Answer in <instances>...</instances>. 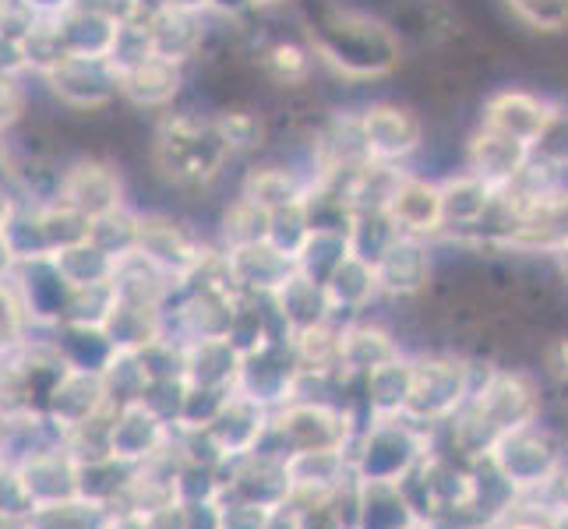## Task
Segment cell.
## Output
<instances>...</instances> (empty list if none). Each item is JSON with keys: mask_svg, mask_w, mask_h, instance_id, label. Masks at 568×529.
<instances>
[{"mask_svg": "<svg viewBox=\"0 0 568 529\" xmlns=\"http://www.w3.org/2000/svg\"><path fill=\"white\" fill-rule=\"evenodd\" d=\"M487 462L498 469L501 480L513 487L519 498L540 495L544 487L555 480L558 469L565 466V459L558 452V441L540 427V420L505 430V435L491 445V452H487Z\"/></svg>", "mask_w": 568, "mask_h": 529, "instance_id": "5b68a950", "label": "cell"}, {"mask_svg": "<svg viewBox=\"0 0 568 529\" xmlns=\"http://www.w3.org/2000/svg\"><path fill=\"white\" fill-rule=\"evenodd\" d=\"M399 343L388 328L375 322H343L339 332V375L346 378H364L375 367L388 364L392 357H399Z\"/></svg>", "mask_w": 568, "mask_h": 529, "instance_id": "4316f807", "label": "cell"}, {"mask_svg": "<svg viewBox=\"0 0 568 529\" xmlns=\"http://www.w3.org/2000/svg\"><path fill=\"white\" fill-rule=\"evenodd\" d=\"M385 212L399 233L409 237H442L445 233V208H442V181H427L420 173H403L396 187H392Z\"/></svg>", "mask_w": 568, "mask_h": 529, "instance_id": "2e32d148", "label": "cell"}, {"mask_svg": "<svg viewBox=\"0 0 568 529\" xmlns=\"http://www.w3.org/2000/svg\"><path fill=\"white\" fill-rule=\"evenodd\" d=\"M551 254H555V262H558V268H561V276L568 279V237H565Z\"/></svg>", "mask_w": 568, "mask_h": 529, "instance_id": "11a10c76", "label": "cell"}, {"mask_svg": "<svg viewBox=\"0 0 568 529\" xmlns=\"http://www.w3.org/2000/svg\"><path fill=\"white\" fill-rule=\"evenodd\" d=\"M424 519L409 505L399 484L357 477V519L354 529H414Z\"/></svg>", "mask_w": 568, "mask_h": 529, "instance_id": "83f0119b", "label": "cell"}, {"mask_svg": "<svg viewBox=\"0 0 568 529\" xmlns=\"http://www.w3.org/2000/svg\"><path fill=\"white\" fill-rule=\"evenodd\" d=\"M414 367L406 353L392 357L388 364L375 367L364 375V403L367 417H403L409 406V391H414Z\"/></svg>", "mask_w": 568, "mask_h": 529, "instance_id": "4dcf8cb0", "label": "cell"}, {"mask_svg": "<svg viewBox=\"0 0 568 529\" xmlns=\"http://www.w3.org/2000/svg\"><path fill=\"white\" fill-rule=\"evenodd\" d=\"M113 403H110V391L103 382V370H78L68 367V375L53 385L50 399L43 406V414L50 417V424L61 430V438L68 430L82 427L89 420H95L100 414H106Z\"/></svg>", "mask_w": 568, "mask_h": 529, "instance_id": "e0dca14e", "label": "cell"}, {"mask_svg": "<svg viewBox=\"0 0 568 529\" xmlns=\"http://www.w3.org/2000/svg\"><path fill=\"white\" fill-rule=\"evenodd\" d=\"M466 406L501 438L505 430L526 427L540 420V388L523 370H487V378L477 382L474 396Z\"/></svg>", "mask_w": 568, "mask_h": 529, "instance_id": "ba28073f", "label": "cell"}, {"mask_svg": "<svg viewBox=\"0 0 568 529\" xmlns=\"http://www.w3.org/2000/svg\"><path fill=\"white\" fill-rule=\"evenodd\" d=\"M325 293L332 301V311H336V318L343 315H361V311L378 297L382 286H378V276H375V265L361 254L349 251V258L332 272V279L325 283Z\"/></svg>", "mask_w": 568, "mask_h": 529, "instance_id": "1f68e13d", "label": "cell"}, {"mask_svg": "<svg viewBox=\"0 0 568 529\" xmlns=\"http://www.w3.org/2000/svg\"><path fill=\"white\" fill-rule=\"evenodd\" d=\"M349 233L343 230H311V237L297 251V272L315 283H328L332 272H336L349 258Z\"/></svg>", "mask_w": 568, "mask_h": 529, "instance_id": "8d00e7d4", "label": "cell"}, {"mask_svg": "<svg viewBox=\"0 0 568 529\" xmlns=\"http://www.w3.org/2000/svg\"><path fill=\"white\" fill-rule=\"evenodd\" d=\"M11 466L18 469V477H22L36 508L57 505V501H71V498L82 495V491H78V459L68 452L64 441L36 448V452L22 456Z\"/></svg>", "mask_w": 568, "mask_h": 529, "instance_id": "ac0fdd59", "label": "cell"}, {"mask_svg": "<svg viewBox=\"0 0 568 529\" xmlns=\"http://www.w3.org/2000/svg\"><path fill=\"white\" fill-rule=\"evenodd\" d=\"M272 516H276L272 508H262L254 501L230 495L220 498V529H268Z\"/></svg>", "mask_w": 568, "mask_h": 529, "instance_id": "c3c4849f", "label": "cell"}, {"mask_svg": "<svg viewBox=\"0 0 568 529\" xmlns=\"http://www.w3.org/2000/svg\"><path fill=\"white\" fill-rule=\"evenodd\" d=\"M103 328L116 349L139 353L152 339H160L163 332H170V322H166V311H160V307H145V304H131V301L116 297V307L110 311Z\"/></svg>", "mask_w": 568, "mask_h": 529, "instance_id": "d6a6232c", "label": "cell"}, {"mask_svg": "<svg viewBox=\"0 0 568 529\" xmlns=\"http://www.w3.org/2000/svg\"><path fill=\"white\" fill-rule=\"evenodd\" d=\"M272 427V406L258 403L247 391L233 388L230 399L223 403V409L215 414V420L209 424L205 435L212 438L215 452H220L226 462L244 459L251 452H258L265 435Z\"/></svg>", "mask_w": 568, "mask_h": 529, "instance_id": "4fadbf2b", "label": "cell"}, {"mask_svg": "<svg viewBox=\"0 0 568 529\" xmlns=\"http://www.w3.org/2000/svg\"><path fill=\"white\" fill-rule=\"evenodd\" d=\"M247 4H251V11H272V8L290 4V0H247Z\"/></svg>", "mask_w": 568, "mask_h": 529, "instance_id": "9f6ffc18", "label": "cell"}, {"mask_svg": "<svg viewBox=\"0 0 568 529\" xmlns=\"http://www.w3.org/2000/svg\"><path fill=\"white\" fill-rule=\"evenodd\" d=\"M89 241L95 247H103L110 258H121V254L142 244V212L121 205L106 215H95L89 223Z\"/></svg>", "mask_w": 568, "mask_h": 529, "instance_id": "ab89813d", "label": "cell"}, {"mask_svg": "<svg viewBox=\"0 0 568 529\" xmlns=\"http://www.w3.org/2000/svg\"><path fill=\"white\" fill-rule=\"evenodd\" d=\"M498 199V187L480 181L477 173H456L442 181V208H445V233L453 237H474V230L484 223Z\"/></svg>", "mask_w": 568, "mask_h": 529, "instance_id": "d4e9b609", "label": "cell"}, {"mask_svg": "<svg viewBox=\"0 0 568 529\" xmlns=\"http://www.w3.org/2000/svg\"><path fill=\"white\" fill-rule=\"evenodd\" d=\"M378 286L388 297H414L430 283V247L424 237L399 233L375 262Z\"/></svg>", "mask_w": 568, "mask_h": 529, "instance_id": "cb8c5ba5", "label": "cell"}, {"mask_svg": "<svg viewBox=\"0 0 568 529\" xmlns=\"http://www.w3.org/2000/svg\"><path fill=\"white\" fill-rule=\"evenodd\" d=\"M474 367L463 357L453 353H435V357H420L414 367V391H409L406 417L442 427L445 420H453L466 399L474 396Z\"/></svg>", "mask_w": 568, "mask_h": 529, "instance_id": "8992f818", "label": "cell"}, {"mask_svg": "<svg viewBox=\"0 0 568 529\" xmlns=\"http://www.w3.org/2000/svg\"><path fill=\"white\" fill-rule=\"evenodd\" d=\"M131 477H134V466L113 456L95 459V462H78V491H82V498L110 505L113 512L121 508Z\"/></svg>", "mask_w": 568, "mask_h": 529, "instance_id": "d590c367", "label": "cell"}, {"mask_svg": "<svg viewBox=\"0 0 568 529\" xmlns=\"http://www.w3.org/2000/svg\"><path fill=\"white\" fill-rule=\"evenodd\" d=\"M523 26L537 32H565L568 29V0H505Z\"/></svg>", "mask_w": 568, "mask_h": 529, "instance_id": "bcb514c9", "label": "cell"}, {"mask_svg": "<svg viewBox=\"0 0 568 529\" xmlns=\"http://www.w3.org/2000/svg\"><path fill=\"white\" fill-rule=\"evenodd\" d=\"M36 512V505L26 491L22 477H18V469L8 462L0 469V516L4 519H29Z\"/></svg>", "mask_w": 568, "mask_h": 529, "instance_id": "681fc988", "label": "cell"}, {"mask_svg": "<svg viewBox=\"0 0 568 529\" xmlns=\"http://www.w3.org/2000/svg\"><path fill=\"white\" fill-rule=\"evenodd\" d=\"M427 424L403 417H367L354 445V474L361 480H388L399 484L424 456H430Z\"/></svg>", "mask_w": 568, "mask_h": 529, "instance_id": "277c9868", "label": "cell"}, {"mask_svg": "<svg viewBox=\"0 0 568 529\" xmlns=\"http://www.w3.org/2000/svg\"><path fill=\"white\" fill-rule=\"evenodd\" d=\"M187 529H220V498L212 501H181Z\"/></svg>", "mask_w": 568, "mask_h": 529, "instance_id": "816d5d0a", "label": "cell"}, {"mask_svg": "<svg viewBox=\"0 0 568 529\" xmlns=\"http://www.w3.org/2000/svg\"><path fill=\"white\" fill-rule=\"evenodd\" d=\"M29 92L18 82V74H0V131L11 134L18 124L26 121Z\"/></svg>", "mask_w": 568, "mask_h": 529, "instance_id": "f907efd6", "label": "cell"}, {"mask_svg": "<svg viewBox=\"0 0 568 529\" xmlns=\"http://www.w3.org/2000/svg\"><path fill=\"white\" fill-rule=\"evenodd\" d=\"M139 247L149 254V258L160 262L181 286L215 254L199 233L163 212L142 215V244Z\"/></svg>", "mask_w": 568, "mask_h": 529, "instance_id": "8fae6325", "label": "cell"}, {"mask_svg": "<svg viewBox=\"0 0 568 529\" xmlns=\"http://www.w3.org/2000/svg\"><path fill=\"white\" fill-rule=\"evenodd\" d=\"M113 307H116L113 279L110 283H92V286H74V289H68L61 325H92V328H103Z\"/></svg>", "mask_w": 568, "mask_h": 529, "instance_id": "b9f144b4", "label": "cell"}, {"mask_svg": "<svg viewBox=\"0 0 568 529\" xmlns=\"http://www.w3.org/2000/svg\"><path fill=\"white\" fill-rule=\"evenodd\" d=\"M184 89V64L152 53L142 64L121 71V100L134 110H170Z\"/></svg>", "mask_w": 568, "mask_h": 529, "instance_id": "603a6c76", "label": "cell"}, {"mask_svg": "<svg viewBox=\"0 0 568 529\" xmlns=\"http://www.w3.org/2000/svg\"><path fill=\"white\" fill-rule=\"evenodd\" d=\"M297 382H301V364L290 339H268L265 346L244 357L237 388L276 409L297 396Z\"/></svg>", "mask_w": 568, "mask_h": 529, "instance_id": "5bb4252c", "label": "cell"}, {"mask_svg": "<svg viewBox=\"0 0 568 529\" xmlns=\"http://www.w3.org/2000/svg\"><path fill=\"white\" fill-rule=\"evenodd\" d=\"M53 339L61 346L68 367L78 370H103L116 353L106 328H92V325H57Z\"/></svg>", "mask_w": 568, "mask_h": 529, "instance_id": "e575fe53", "label": "cell"}, {"mask_svg": "<svg viewBox=\"0 0 568 529\" xmlns=\"http://www.w3.org/2000/svg\"><path fill=\"white\" fill-rule=\"evenodd\" d=\"M241 367L244 353L230 343V336L184 343V382L194 388H237Z\"/></svg>", "mask_w": 568, "mask_h": 529, "instance_id": "484cf974", "label": "cell"}, {"mask_svg": "<svg viewBox=\"0 0 568 529\" xmlns=\"http://www.w3.org/2000/svg\"><path fill=\"white\" fill-rule=\"evenodd\" d=\"M272 304H276L280 322L290 336H297V332H307V328H318L325 322H336V311H332L325 286L301 276V272L280 293H272Z\"/></svg>", "mask_w": 568, "mask_h": 529, "instance_id": "f546056e", "label": "cell"}, {"mask_svg": "<svg viewBox=\"0 0 568 529\" xmlns=\"http://www.w3.org/2000/svg\"><path fill=\"white\" fill-rule=\"evenodd\" d=\"M11 459H8V448H4V430H0V469H4Z\"/></svg>", "mask_w": 568, "mask_h": 529, "instance_id": "6f0895ef", "label": "cell"}, {"mask_svg": "<svg viewBox=\"0 0 568 529\" xmlns=\"http://www.w3.org/2000/svg\"><path fill=\"white\" fill-rule=\"evenodd\" d=\"M534 155L558 170H568V100L555 103V116L547 124L544 139L534 145Z\"/></svg>", "mask_w": 568, "mask_h": 529, "instance_id": "7dc6e473", "label": "cell"}, {"mask_svg": "<svg viewBox=\"0 0 568 529\" xmlns=\"http://www.w3.org/2000/svg\"><path fill=\"white\" fill-rule=\"evenodd\" d=\"M361 435L357 414L332 399H290L272 409V427L258 452L293 456L322 452V448H349L354 452Z\"/></svg>", "mask_w": 568, "mask_h": 529, "instance_id": "3957f363", "label": "cell"}, {"mask_svg": "<svg viewBox=\"0 0 568 529\" xmlns=\"http://www.w3.org/2000/svg\"><path fill=\"white\" fill-rule=\"evenodd\" d=\"M223 265H226L230 283L237 286L244 297H272V293H280L297 276V258L280 251L272 241L223 247Z\"/></svg>", "mask_w": 568, "mask_h": 529, "instance_id": "7c38bea8", "label": "cell"}, {"mask_svg": "<svg viewBox=\"0 0 568 529\" xmlns=\"http://www.w3.org/2000/svg\"><path fill=\"white\" fill-rule=\"evenodd\" d=\"M268 529H301V522H297V512H293L290 505H286V508H280V512L272 516Z\"/></svg>", "mask_w": 568, "mask_h": 529, "instance_id": "db71d44e", "label": "cell"}, {"mask_svg": "<svg viewBox=\"0 0 568 529\" xmlns=\"http://www.w3.org/2000/svg\"><path fill=\"white\" fill-rule=\"evenodd\" d=\"M215 124H220L233 155L254 152L265 145V121H262V113H254V110H223V113H215Z\"/></svg>", "mask_w": 568, "mask_h": 529, "instance_id": "f6af8a7d", "label": "cell"}, {"mask_svg": "<svg viewBox=\"0 0 568 529\" xmlns=\"http://www.w3.org/2000/svg\"><path fill=\"white\" fill-rule=\"evenodd\" d=\"M116 512L110 505L89 501V498H71V501H57L43 505L26 519V529H113Z\"/></svg>", "mask_w": 568, "mask_h": 529, "instance_id": "836d02e7", "label": "cell"}, {"mask_svg": "<svg viewBox=\"0 0 568 529\" xmlns=\"http://www.w3.org/2000/svg\"><path fill=\"white\" fill-rule=\"evenodd\" d=\"M36 332L32 315L26 307L22 289H18L14 276L0 279V353H11L22 346Z\"/></svg>", "mask_w": 568, "mask_h": 529, "instance_id": "ee69618b", "label": "cell"}, {"mask_svg": "<svg viewBox=\"0 0 568 529\" xmlns=\"http://www.w3.org/2000/svg\"><path fill=\"white\" fill-rule=\"evenodd\" d=\"M551 116H555V100H544V95L526 92V89H501L484 103L480 124L534 149L544 139Z\"/></svg>", "mask_w": 568, "mask_h": 529, "instance_id": "ffe728a7", "label": "cell"}, {"mask_svg": "<svg viewBox=\"0 0 568 529\" xmlns=\"http://www.w3.org/2000/svg\"><path fill=\"white\" fill-rule=\"evenodd\" d=\"M43 78L68 113H103L121 100V68L103 53H64Z\"/></svg>", "mask_w": 568, "mask_h": 529, "instance_id": "52a82bcc", "label": "cell"}, {"mask_svg": "<svg viewBox=\"0 0 568 529\" xmlns=\"http://www.w3.org/2000/svg\"><path fill=\"white\" fill-rule=\"evenodd\" d=\"M534 163V149L526 142L480 124L466 142V170L477 173L491 187H508L516 176Z\"/></svg>", "mask_w": 568, "mask_h": 529, "instance_id": "7402d4cb", "label": "cell"}, {"mask_svg": "<svg viewBox=\"0 0 568 529\" xmlns=\"http://www.w3.org/2000/svg\"><path fill=\"white\" fill-rule=\"evenodd\" d=\"M57 202L82 212L85 220H95V215L121 208V205H128L121 170H116L110 160H100V155H74V160L64 163Z\"/></svg>", "mask_w": 568, "mask_h": 529, "instance_id": "9c48e42d", "label": "cell"}, {"mask_svg": "<svg viewBox=\"0 0 568 529\" xmlns=\"http://www.w3.org/2000/svg\"><path fill=\"white\" fill-rule=\"evenodd\" d=\"M145 26L152 35V47L166 61L191 64L194 57H202L205 47V11L202 8H184V4H149Z\"/></svg>", "mask_w": 568, "mask_h": 529, "instance_id": "44dd1931", "label": "cell"}, {"mask_svg": "<svg viewBox=\"0 0 568 529\" xmlns=\"http://www.w3.org/2000/svg\"><path fill=\"white\" fill-rule=\"evenodd\" d=\"M134 519L142 522V529H187V522H184V505L181 501L163 505V508H155V512L134 516Z\"/></svg>", "mask_w": 568, "mask_h": 529, "instance_id": "f5cc1de1", "label": "cell"}, {"mask_svg": "<svg viewBox=\"0 0 568 529\" xmlns=\"http://www.w3.org/2000/svg\"><path fill=\"white\" fill-rule=\"evenodd\" d=\"M258 64H262L268 82H276L283 89H293V85H307L311 82L318 57H315V50L304 47V43H290V39H280V43H268L258 53Z\"/></svg>", "mask_w": 568, "mask_h": 529, "instance_id": "74e56055", "label": "cell"}, {"mask_svg": "<svg viewBox=\"0 0 568 529\" xmlns=\"http://www.w3.org/2000/svg\"><path fill=\"white\" fill-rule=\"evenodd\" d=\"M268 226H272V212L262 208L258 202L244 199L237 194L226 212H223V223H220V233H223V247H237V244H254V241H268Z\"/></svg>", "mask_w": 568, "mask_h": 529, "instance_id": "60d3db41", "label": "cell"}, {"mask_svg": "<svg viewBox=\"0 0 568 529\" xmlns=\"http://www.w3.org/2000/svg\"><path fill=\"white\" fill-rule=\"evenodd\" d=\"M307 47L318 61L343 78H382L399 64V39L385 22L364 11L349 8H325L304 18Z\"/></svg>", "mask_w": 568, "mask_h": 529, "instance_id": "6da1fadb", "label": "cell"}, {"mask_svg": "<svg viewBox=\"0 0 568 529\" xmlns=\"http://www.w3.org/2000/svg\"><path fill=\"white\" fill-rule=\"evenodd\" d=\"M103 382H106V391H110L113 406L142 403L145 388H149L145 364H142L139 353H131V349H116L113 353V360L103 367Z\"/></svg>", "mask_w": 568, "mask_h": 529, "instance_id": "7bdbcfd3", "label": "cell"}, {"mask_svg": "<svg viewBox=\"0 0 568 529\" xmlns=\"http://www.w3.org/2000/svg\"><path fill=\"white\" fill-rule=\"evenodd\" d=\"M173 441V427L155 417L145 403H128L116 409L110 424V456L128 466H142L155 456H163Z\"/></svg>", "mask_w": 568, "mask_h": 529, "instance_id": "d6986e66", "label": "cell"}, {"mask_svg": "<svg viewBox=\"0 0 568 529\" xmlns=\"http://www.w3.org/2000/svg\"><path fill=\"white\" fill-rule=\"evenodd\" d=\"M113 262L103 247H95L92 241H82L74 247H64L53 254V265L61 272V279L74 286H92V283H110L113 279Z\"/></svg>", "mask_w": 568, "mask_h": 529, "instance_id": "f35d334b", "label": "cell"}, {"mask_svg": "<svg viewBox=\"0 0 568 529\" xmlns=\"http://www.w3.org/2000/svg\"><path fill=\"white\" fill-rule=\"evenodd\" d=\"M233 152L223 139L215 116L194 110H163L152 139V163L170 184L205 187L223 173Z\"/></svg>", "mask_w": 568, "mask_h": 529, "instance_id": "7a4b0ae2", "label": "cell"}, {"mask_svg": "<svg viewBox=\"0 0 568 529\" xmlns=\"http://www.w3.org/2000/svg\"><path fill=\"white\" fill-rule=\"evenodd\" d=\"M223 495L244 498V501H254L262 508H272V512H280V508H286L293 498V477H290L286 456L251 452L244 459L226 462Z\"/></svg>", "mask_w": 568, "mask_h": 529, "instance_id": "9a60e30c", "label": "cell"}, {"mask_svg": "<svg viewBox=\"0 0 568 529\" xmlns=\"http://www.w3.org/2000/svg\"><path fill=\"white\" fill-rule=\"evenodd\" d=\"M361 134L367 155L378 163L406 166L424 149V121L399 103H371L361 110Z\"/></svg>", "mask_w": 568, "mask_h": 529, "instance_id": "30bf717a", "label": "cell"}, {"mask_svg": "<svg viewBox=\"0 0 568 529\" xmlns=\"http://www.w3.org/2000/svg\"><path fill=\"white\" fill-rule=\"evenodd\" d=\"M311 191V170H297L286 163H265L251 166L241 181V194L251 202H258L268 212H283L293 205H304Z\"/></svg>", "mask_w": 568, "mask_h": 529, "instance_id": "f1b7e54d", "label": "cell"}]
</instances>
